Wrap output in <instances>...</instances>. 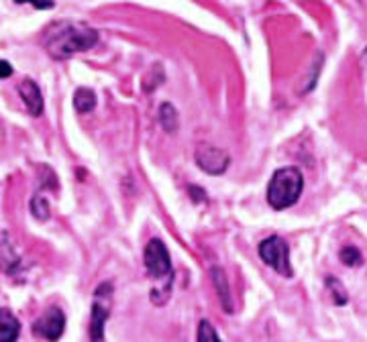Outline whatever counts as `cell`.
<instances>
[{
    "instance_id": "8992f818",
    "label": "cell",
    "mask_w": 367,
    "mask_h": 342,
    "mask_svg": "<svg viewBox=\"0 0 367 342\" xmlns=\"http://www.w3.org/2000/svg\"><path fill=\"white\" fill-rule=\"evenodd\" d=\"M66 328V316L59 308H47L33 322V334L39 338L56 342L61 338Z\"/></svg>"
},
{
    "instance_id": "7c38bea8",
    "label": "cell",
    "mask_w": 367,
    "mask_h": 342,
    "mask_svg": "<svg viewBox=\"0 0 367 342\" xmlns=\"http://www.w3.org/2000/svg\"><path fill=\"white\" fill-rule=\"evenodd\" d=\"M159 122H161L163 131H168V133H175L178 131L180 116H178V110H175L170 102H163L159 106Z\"/></svg>"
},
{
    "instance_id": "2e32d148",
    "label": "cell",
    "mask_w": 367,
    "mask_h": 342,
    "mask_svg": "<svg viewBox=\"0 0 367 342\" xmlns=\"http://www.w3.org/2000/svg\"><path fill=\"white\" fill-rule=\"evenodd\" d=\"M31 208H33V214H35V218L39 220H45L47 216H49V206H47V202L41 198V196H35L33 198V202H31Z\"/></svg>"
},
{
    "instance_id": "9c48e42d",
    "label": "cell",
    "mask_w": 367,
    "mask_h": 342,
    "mask_svg": "<svg viewBox=\"0 0 367 342\" xmlns=\"http://www.w3.org/2000/svg\"><path fill=\"white\" fill-rule=\"evenodd\" d=\"M211 277H213V284L216 287V293L220 298V304L225 308L227 314L232 312V302H231V289H229V281H227V275L220 267H213L211 269Z\"/></svg>"
},
{
    "instance_id": "8fae6325",
    "label": "cell",
    "mask_w": 367,
    "mask_h": 342,
    "mask_svg": "<svg viewBox=\"0 0 367 342\" xmlns=\"http://www.w3.org/2000/svg\"><path fill=\"white\" fill-rule=\"evenodd\" d=\"M74 108L77 113H92L97 108V94L90 88H77L74 94Z\"/></svg>"
},
{
    "instance_id": "4fadbf2b",
    "label": "cell",
    "mask_w": 367,
    "mask_h": 342,
    "mask_svg": "<svg viewBox=\"0 0 367 342\" xmlns=\"http://www.w3.org/2000/svg\"><path fill=\"white\" fill-rule=\"evenodd\" d=\"M339 259H341V263H343L345 267H359L361 263H363V255L359 253V248L351 247V245L341 248Z\"/></svg>"
},
{
    "instance_id": "30bf717a",
    "label": "cell",
    "mask_w": 367,
    "mask_h": 342,
    "mask_svg": "<svg viewBox=\"0 0 367 342\" xmlns=\"http://www.w3.org/2000/svg\"><path fill=\"white\" fill-rule=\"evenodd\" d=\"M20 334L19 320L8 310H0V342H17Z\"/></svg>"
},
{
    "instance_id": "e0dca14e",
    "label": "cell",
    "mask_w": 367,
    "mask_h": 342,
    "mask_svg": "<svg viewBox=\"0 0 367 342\" xmlns=\"http://www.w3.org/2000/svg\"><path fill=\"white\" fill-rule=\"evenodd\" d=\"M15 2H17V4H25V2H29V4H33L35 8H39V11H49V8L56 6L54 0H15Z\"/></svg>"
},
{
    "instance_id": "52a82bcc",
    "label": "cell",
    "mask_w": 367,
    "mask_h": 342,
    "mask_svg": "<svg viewBox=\"0 0 367 342\" xmlns=\"http://www.w3.org/2000/svg\"><path fill=\"white\" fill-rule=\"evenodd\" d=\"M194 159H196V165L202 171L211 173V175H220L229 170V163H231V157L229 153L213 147V145H202L198 147L194 153Z\"/></svg>"
},
{
    "instance_id": "ffe728a7",
    "label": "cell",
    "mask_w": 367,
    "mask_h": 342,
    "mask_svg": "<svg viewBox=\"0 0 367 342\" xmlns=\"http://www.w3.org/2000/svg\"><path fill=\"white\" fill-rule=\"evenodd\" d=\"M366 59H367V49H366Z\"/></svg>"
},
{
    "instance_id": "ba28073f",
    "label": "cell",
    "mask_w": 367,
    "mask_h": 342,
    "mask_svg": "<svg viewBox=\"0 0 367 342\" xmlns=\"http://www.w3.org/2000/svg\"><path fill=\"white\" fill-rule=\"evenodd\" d=\"M19 92L31 116H39V114L43 113V96H41L39 86L31 80V77H27V80L20 82Z\"/></svg>"
},
{
    "instance_id": "277c9868",
    "label": "cell",
    "mask_w": 367,
    "mask_h": 342,
    "mask_svg": "<svg viewBox=\"0 0 367 342\" xmlns=\"http://www.w3.org/2000/svg\"><path fill=\"white\" fill-rule=\"evenodd\" d=\"M143 259H145V269L147 273L154 277V279H172V261H170V253L166 245L159 241V239H151L147 245H145V253H143Z\"/></svg>"
},
{
    "instance_id": "3957f363",
    "label": "cell",
    "mask_w": 367,
    "mask_h": 342,
    "mask_svg": "<svg viewBox=\"0 0 367 342\" xmlns=\"http://www.w3.org/2000/svg\"><path fill=\"white\" fill-rule=\"evenodd\" d=\"M257 251H259L261 261H263L266 265H270L278 275L288 277V279L294 275L290 265V248H288L284 239H280V236L273 234L270 239L261 241Z\"/></svg>"
},
{
    "instance_id": "9a60e30c",
    "label": "cell",
    "mask_w": 367,
    "mask_h": 342,
    "mask_svg": "<svg viewBox=\"0 0 367 342\" xmlns=\"http://www.w3.org/2000/svg\"><path fill=\"white\" fill-rule=\"evenodd\" d=\"M196 342H220L214 326L209 320H202L198 324V332H196Z\"/></svg>"
},
{
    "instance_id": "ac0fdd59",
    "label": "cell",
    "mask_w": 367,
    "mask_h": 342,
    "mask_svg": "<svg viewBox=\"0 0 367 342\" xmlns=\"http://www.w3.org/2000/svg\"><path fill=\"white\" fill-rule=\"evenodd\" d=\"M13 76V65L8 61H0V80Z\"/></svg>"
},
{
    "instance_id": "d6986e66",
    "label": "cell",
    "mask_w": 367,
    "mask_h": 342,
    "mask_svg": "<svg viewBox=\"0 0 367 342\" xmlns=\"http://www.w3.org/2000/svg\"><path fill=\"white\" fill-rule=\"evenodd\" d=\"M190 194H192L194 202H206V191L198 190V188H190Z\"/></svg>"
},
{
    "instance_id": "6da1fadb",
    "label": "cell",
    "mask_w": 367,
    "mask_h": 342,
    "mask_svg": "<svg viewBox=\"0 0 367 342\" xmlns=\"http://www.w3.org/2000/svg\"><path fill=\"white\" fill-rule=\"evenodd\" d=\"M97 43L98 33L94 29L80 23H68V20L54 23L43 35V45L54 59H68L77 51L92 49Z\"/></svg>"
},
{
    "instance_id": "5b68a950",
    "label": "cell",
    "mask_w": 367,
    "mask_h": 342,
    "mask_svg": "<svg viewBox=\"0 0 367 342\" xmlns=\"http://www.w3.org/2000/svg\"><path fill=\"white\" fill-rule=\"evenodd\" d=\"M111 298H113V285L111 284H102L94 293L92 318H90V338H92V342H104V324L111 314Z\"/></svg>"
},
{
    "instance_id": "7a4b0ae2",
    "label": "cell",
    "mask_w": 367,
    "mask_h": 342,
    "mask_svg": "<svg viewBox=\"0 0 367 342\" xmlns=\"http://www.w3.org/2000/svg\"><path fill=\"white\" fill-rule=\"evenodd\" d=\"M304 190V177L298 167H282L273 173L268 186V204L273 210L292 208Z\"/></svg>"
},
{
    "instance_id": "5bb4252c",
    "label": "cell",
    "mask_w": 367,
    "mask_h": 342,
    "mask_svg": "<svg viewBox=\"0 0 367 342\" xmlns=\"http://www.w3.org/2000/svg\"><path fill=\"white\" fill-rule=\"evenodd\" d=\"M327 285L330 287V293H332V300H335V304L337 305H343L349 302V296H347V289L343 287V284L337 279V277H332L329 275L327 277Z\"/></svg>"
}]
</instances>
